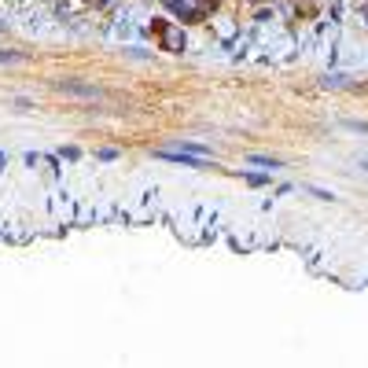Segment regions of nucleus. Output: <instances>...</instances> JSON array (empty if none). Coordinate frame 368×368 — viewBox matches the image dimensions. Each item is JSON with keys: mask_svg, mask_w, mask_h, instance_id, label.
<instances>
[{"mask_svg": "<svg viewBox=\"0 0 368 368\" xmlns=\"http://www.w3.org/2000/svg\"><path fill=\"white\" fill-rule=\"evenodd\" d=\"M59 92H70V96H100L96 89H85V85H70V81H59Z\"/></svg>", "mask_w": 368, "mask_h": 368, "instance_id": "obj_1", "label": "nucleus"}, {"mask_svg": "<svg viewBox=\"0 0 368 368\" xmlns=\"http://www.w3.org/2000/svg\"><path fill=\"white\" fill-rule=\"evenodd\" d=\"M346 129H354V133H368V125H365V122H346Z\"/></svg>", "mask_w": 368, "mask_h": 368, "instance_id": "obj_3", "label": "nucleus"}, {"mask_svg": "<svg viewBox=\"0 0 368 368\" xmlns=\"http://www.w3.org/2000/svg\"><path fill=\"white\" fill-rule=\"evenodd\" d=\"M361 166H368V158H361Z\"/></svg>", "mask_w": 368, "mask_h": 368, "instance_id": "obj_5", "label": "nucleus"}, {"mask_svg": "<svg viewBox=\"0 0 368 368\" xmlns=\"http://www.w3.org/2000/svg\"><path fill=\"white\" fill-rule=\"evenodd\" d=\"M250 162H258V166H272V169H276V166H280V158H272V155H250Z\"/></svg>", "mask_w": 368, "mask_h": 368, "instance_id": "obj_2", "label": "nucleus"}, {"mask_svg": "<svg viewBox=\"0 0 368 368\" xmlns=\"http://www.w3.org/2000/svg\"><path fill=\"white\" fill-rule=\"evenodd\" d=\"M4 59H7V63H18V55H15V52H0V63H4Z\"/></svg>", "mask_w": 368, "mask_h": 368, "instance_id": "obj_4", "label": "nucleus"}]
</instances>
